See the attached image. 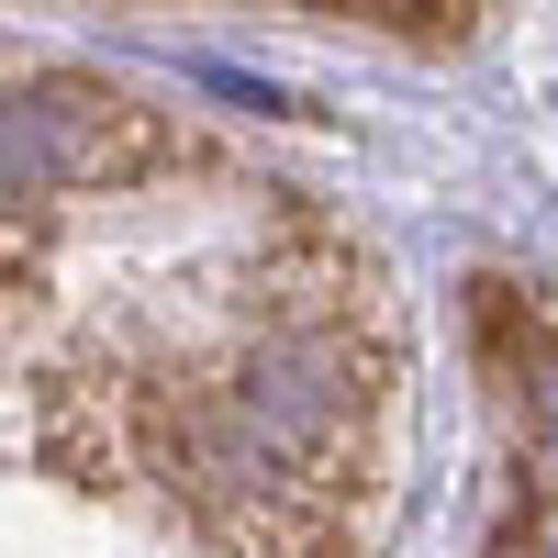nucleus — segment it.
<instances>
[{"mask_svg":"<svg viewBox=\"0 0 558 558\" xmlns=\"http://www.w3.org/2000/svg\"><path fill=\"white\" fill-rule=\"evenodd\" d=\"M357 402H368V357L336 336V324H291V336L246 347V368L223 380V413L268 447V470H291L313 492H324V458L347 447Z\"/></svg>","mask_w":558,"mask_h":558,"instance_id":"2","label":"nucleus"},{"mask_svg":"<svg viewBox=\"0 0 558 558\" xmlns=\"http://www.w3.org/2000/svg\"><path fill=\"white\" fill-rule=\"evenodd\" d=\"M168 157V123L101 78H23L0 89V202H68Z\"/></svg>","mask_w":558,"mask_h":558,"instance_id":"1","label":"nucleus"},{"mask_svg":"<svg viewBox=\"0 0 558 558\" xmlns=\"http://www.w3.org/2000/svg\"><path fill=\"white\" fill-rule=\"evenodd\" d=\"M525 425H536V458L558 470V357H547V347L525 357Z\"/></svg>","mask_w":558,"mask_h":558,"instance_id":"3","label":"nucleus"},{"mask_svg":"<svg viewBox=\"0 0 558 558\" xmlns=\"http://www.w3.org/2000/svg\"><path fill=\"white\" fill-rule=\"evenodd\" d=\"M547 558H558V536H547Z\"/></svg>","mask_w":558,"mask_h":558,"instance_id":"4","label":"nucleus"}]
</instances>
